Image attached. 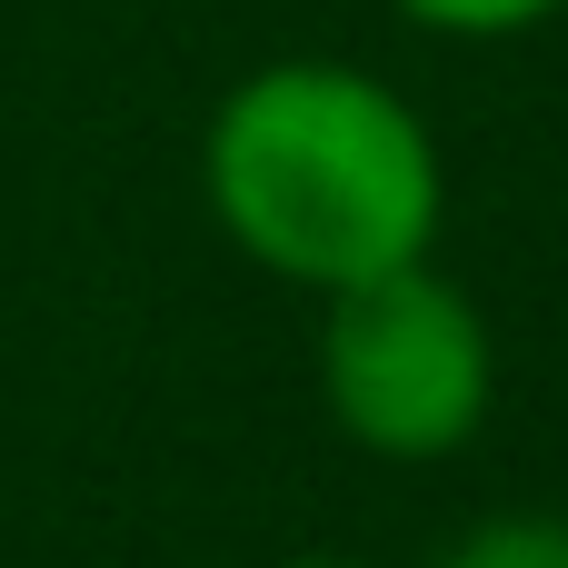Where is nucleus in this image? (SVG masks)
Instances as JSON below:
<instances>
[{
  "label": "nucleus",
  "mask_w": 568,
  "mask_h": 568,
  "mask_svg": "<svg viewBox=\"0 0 568 568\" xmlns=\"http://www.w3.org/2000/svg\"><path fill=\"white\" fill-rule=\"evenodd\" d=\"M200 180L220 230L300 290H359L429 260L449 200L419 110L349 60L250 70L210 120Z\"/></svg>",
  "instance_id": "1"
},
{
  "label": "nucleus",
  "mask_w": 568,
  "mask_h": 568,
  "mask_svg": "<svg viewBox=\"0 0 568 568\" xmlns=\"http://www.w3.org/2000/svg\"><path fill=\"white\" fill-rule=\"evenodd\" d=\"M320 389L329 419L379 449V459H449L489 419V329L459 280L429 260L379 270L359 290H329V339H320Z\"/></svg>",
  "instance_id": "2"
},
{
  "label": "nucleus",
  "mask_w": 568,
  "mask_h": 568,
  "mask_svg": "<svg viewBox=\"0 0 568 568\" xmlns=\"http://www.w3.org/2000/svg\"><path fill=\"white\" fill-rule=\"evenodd\" d=\"M439 568H568V519H489Z\"/></svg>",
  "instance_id": "3"
},
{
  "label": "nucleus",
  "mask_w": 568,
  "mask_h": 568,
  "mask_svg": "<svg viewBox=\"0 0 568 568\" xmlns=\"http://www.w3.org/2000/svg\"><path fill=\"white\" fill-rule=\"evenodd\" d=\"M419 30H449V40H509V30H539L568 0H399Z\"/></svg>",
  "instance_id": "4"
},
{
  "label": "nucleus",
  "mask_w": 568,
  "mask_h": 568,
  "mask_svg": "<svg viewBox=\"0 0 568 568\" xmlns=\"http://www.w3.org/2000/svg\"><path fill=\"white\" fill-rule=\"evenodd\" d=\"M280 568H359V559H280Z\"/></svg>",
  "instance_id": "5"
}]
</instances>
